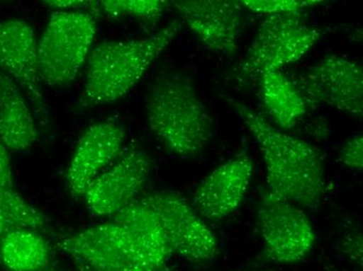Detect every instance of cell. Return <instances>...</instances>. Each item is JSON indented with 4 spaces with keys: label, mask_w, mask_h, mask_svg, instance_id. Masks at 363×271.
Wrapping results in <instances>:
<instances>
[{
    "label": "cell",
    "mask_w": 363,
    "mask_h": 271,
    "mask_svg": "<svg viewBox=\"0 0 363 271\" xmlns=\"http://www.w3.org/2000/svg\"><path fill=\"white\" fill-rule=\"evenodd\" d=\"M232 105L256 139L267 167L269 194L300 208L320 206L325 190V169L318 151L309 143L274 129L243 103Z\"/></svg>",
    "instance_id": "obj_1"
},
{
    "label": "cell",
    "mask_w": 363,
    "mask_h": 271,
    "mask_svg": "<svg viewBox=\"0 0 363 271\" xmlns=\"http://www.w3.org/2000/svg\"><path fill=\"white\" fill-rule=\"evenodd\" d=\"M148 127L174 155H200L213 135V119L191 79L182 74H164L152 83L146 101Z\"/></svg>",
    "instance_id": "obj_2"
},
{
    "label": "cell",
    "mask_w": 363,
    "mask_h": 271,
    "mask_svg": "<svg viewBox=\"0 0 363 271\" xmlns=\"http://www.w3.org/2000/svg\"><path fill=\"white\" fill-rule=\"evenodd\" d=\"M181 28V22L174 20L148 38L103 41L95 46L87 59L82 107L107 105L123 98L143 79Z\"/></svg>",
    "instance_id": "obj_3"
},
{
    "label": "cell",
    "mask_w": 363,
    "mask_h": 271,
    "mask_svg": "<svg viewBox=\"0 0 363 271\" xmlns=\"http://www.w3.org/2000/svg\"><path fill=\"white\" fill-rule=\"evenodd\" d=\"M96 33L93 13L55 11L38 43V69L41 83L66 87L88 59Z\"/></svg>",
    "instance_id": "obj_4"
},
{
    "label": "cell",
    "mask_w": 363,
    "mask_h": 271,
    "mask_svg": "<svg viewBox=\"0 0 363 271\" xmlns=\"http://www.w3.org/2000/svg\"><path fill=\"white\" fill-rule=\"evenodd\" d=\"M320 38V30L305 24L302 14L267 16L239 65V76L260 78L265 72L281 70L302 59Z\"/></svg>",
    "instance_id": "obj_5"
},
{
    "label": "cell",
    "mask_w": 363,
    "mask_h": 271,
    "mask_svg": "<svg viewBox=\"0 0 363 271\" xmlns=\"http://www.w3.org/2000/svg\"><path fill=\"white\" fill-rule=\"evenodd\" d=\"M140 200L156 213L172 255L198 264L216 259L218 242L216 233L183 195L159 190Z\"/></svg>",
    "instance_id": "obj_6"
},
{
    "label": "cell",
    "mask_w": 363,
    "mask_h": 271,
    "mask_svg": "<svg viewBox=\"0 0 363 271\" xmlns=\"http://www.w3.org/2000/svg\"><path fill=\"white\" fill-rule=\"evenodd\" d=\"M257 226L267 259L278 264L302 261L313 250L316 233L302 208L272 197L262 196L257 210Z\"/></svg>",
    "instance_id": "obj_7"
},
{
    "label": "cell",
    "mask_w": 363,
    "mask_h": 271,
    "mask_svg": "<svg viewBox=\"0 0 363 271\" xmlns=\"http://www.w3.org/2000/svg\"><path fill=\"white\" fill-rule=\"evenodd\" d=\"M57 246L72 255L83 270L125 266L155 268L130 233L114 221L91 226L69 237L62 238Z\"/></svg>",
    "instance_id": "obj_8"
},
{
    "label": "cell",
    "mask_w": 363,
    "mask_h": 271,
    "mask_svg": "<svg viewBox=\"0 0 363 271\" xmlns=\"http://www.w3.org/2000/svg\"><path fill=\"white\" fill-rule=\"evenodd\" d=\"M307 103H324L351 116L363 113V70L352 59L327 57L310 68L296 85Z\"/></svg>",
    "instance_id": "obj_9"
},
{
    "label": "cell",
    "mask_w": 363,
    "mask_h": 271,
    "mask_svg": "<svg viewBox=\"0 0 363 271\" xmlns=\"http://www.w3.org/2000/svg\"><path fill=\"white\" fill-rule=\"evenodd\" d=\"M150 162L138 147L128 149L90 185L84 197L96 216H113L136 200L147 180Z\"/></svg>",
    "instance_id": "obj_10"
},
{
    "label": "cell",
    "mask_w": 363,
    "mask_h": 271,
    "mask_svg": "<svg viewBox=\"0 0 363 271\" xmlns=\"http://www.w3.org/2000/svg\"><path fill=\"white\" fill-rule=\"evenodd\" d=\"M253 171L251 156L245 151H240L201 180L194 194L192 206L205 219H225L243 202Z\"/></svg>",
    "instance_id": "obj_11"
},
{
    "label": "cell",
    "mask_w": 363,
    "mask_h": 271,
    "mask_svg": "<svg viewBox=\"0 0 363 271\" xmlns=\"http://www.w3.org/2000/svg\"><path fill=\"white\" fill-rule=\"evenodd\" d=\"M188 28L208 50L235 54L241 30V4L230 0H181L174 2Z\"/></svg>",
    "instance_id": "obj_12"
},
{
    "label": "cell",
    "mask_w": 363,
    "mask_h": 271,
    "mask_svg": "<svg viewBox=\"0 0 363 271\" xmlns=\"http://www.w3.org/2000/svg\"><path fill=\"white\" fill-rule=\"evenodd\" d=\"M125 129L114 119L95 123L79 138L67 171L73 196H84L93 180L121 154Z\"/></svg>",
    "instance_id": "obj_13"
},
{
    "label": "cell",
    "mask_w": 363,
    "mask_h": 271,
    "mask_svg": "<svg viewBox=\"0 0 363 271\" xmlns=\"http://www.w3.org/2000/svg\"><path fill=\"white\" fill-rule=\"evenodd\" d=\"M0 70L19 83L38 112L46 116L38 69L36 35L23 20L0 21Z\"/></svg>",
    "instance_id": "obj_14"
},
{
    "label": "cell",
    "mask_w": 363,
    "mask_h": 271,
    "mask_svg": "<svg viewBox=\"0 0 363 271\" xmlns=\"http://www.w3.org/2000/svg\"><path fill=\"white\" fill-rule=\"evenodd\" d=\"M34 118L20 88L0 70V141L13 151L30 149L37 140Z\"/></svg>",
    "instance_id": "obj_15"
},
{
    "label": "cell",
    "mask_w": 363,
    "mask_h": 271,
    "mask_svg": "<svg viewBox=\"0 0 363 271\" xmlns=\"http://www.w3.org/2000/svg\"><path fill=\"white\" fill-rule=\"evenodd\" d=\"M112 221L130 233L155 268H166V262L172 255V250L156 213L140 198L133 200L125 208L113 215Z\"/></svg>",
    "instance_id": "obj_16"
},
{
    "label": "cell",
    "mask_w": 363,
    "mask_h": 271,
    "mask_svg": "<svg viewBox=\"0 0 363 271\" xmlns=\"http://www.w3.org/2000/svg\"><path fill=\"white\" fill-rule=\"evenodd\" d=\"M263 107L282 129H291L304 117L308 103L296 85L281 70L260 76Z\"/></svg>",
    "instance_id": "obj_17"
},
{
    "label": "cell",
    "mask_w": 363,
    "mask_h": 271,
    "mask_svg": "<svg viewBox=\"0 0 363 271\" xmlns=\"http://www.w3.org/2000/svg\"><path fill=\"white\" fill-rule=\"evenodd\" d=\"M0 261L11 271H38L52 262L50 246L35 231H12L0 241Z\"/></svg>",
    "instance_id": "obj_18"
},
{
    "label": "cell",
    "mask_w": 363,
    "mask_h": 271,
    "mask_svg": "<svg viewBox=\"0 0 363 271\" xmlns=\"http://www.w3.org/2000/svg\"><path fill=\"white\" fill-rule=\"evenodd\" d=\"M0 213L17 230L26 229L40 233L50 232L48 216L26 202L16 190L0 187Z\"/></svg>",
    "instance_id": "obj_19"
},
{
    "label": "cell",
    "mask_w": 363,
    "mask_h": 271,
    "mask_svg": "<svg viewBox=\"0 0 363 271\" xmlns=\"http://www.w3.org/2000/svg\"><path fill=\"white\" fill-rule=\"evenodd\" d=\"M168 6L163 0H107L101 8L111 17L130 16L143 21L156 22Z\"/></svg>",
    "instance_id": "obj_20"
},
{
    "label": "cell",
    "mask_w": 363,
    "mask_h": 271,
    "mask_svg": "<svg viewBox=\"0 0 363 271\" xmlns=\"http://www.w3.org/2000/svg\"><path fill=\"white\" fill-rule=\"evenodd\" d=\"M240 4L252 12L267 16L280 14H301L309 6H315L322 1L312 0H242Z\"/></svg>",
    "instance_id": "obj_21"
},
{
    "label": "cell",
    "mask_w": 363,
    "mask_h": 271,
    "mask_svg": "<svg viewBox=\"0 0 363 271\" xmlns=\"http://www.w3.org/2000/svg\"><path fill=\"white\" fill-rule=\"evenodd\" d=\"M340 162L352 171L363 169V136L362 134L352 137L344 145L340 153Z\"/></svg>",
    "instance_id": "obj_22"
},
{
    "label": "cell",
    "mask_w": 363,
    "mask_h": 271,
    "mask_svg": "<svg viewBox=\"0 0 363 271\" xmlns=\"http://www.w3.org/2000/svg\"><path fill=\"white\" fill-rule=\"evenodd\" d=\"M48 8L57 11L83 10L89 8L92 13H99L101 11V1H89V0H48L43 1Z\"/></svg>",
    "instance_id": "obj_23"
},
{
    "label": "cell",
    "mask_w": 363,
    "mask_h": 271,
    "mask_svg": "<svg viewBox=\"0 0 363 271\" xmlns=\"http://www.w3.org/2000/svg\"><path fill=\"white\" fill-rule=\"evenodd\" d=\"M342 250L350 261L362 266V236L359 233L347 235L342 241Z\"/></svg>",
    "instance_id": "obj_24"
},
{
    "label": "cell",
    "mask_w": 363,
    "mask_h": 271,
    "mask_svg": "<svg viewBox=\"0 0 363 271\" xmlns=\"http://www.w3.org/2000/svg\"><path fill=\"white\" fill-rule=\"evenodd\" d=\"M0 187L15 190L12 164L9 149L0 141Z\"/></svg>",
    "instance_id": "obj_25"
},
{
    "label": "cell",
    "mask_w": 363,
    "mask_h": 271,
    "mask_svg": "<svg viewBox=\"0 0 363 271\" xmlns=\"http://www.w3.org/2000/svg\"><path fill=\"white\" fill-rule=\"evenodd\" d=\"M84 271H168L167 268L155 270V268L143 267V266H125L116 268H99V270H83Z\"/></svg>",
    "instance_id": "obj_26"
},
{
    "label": "cell",
    "mask_w": 363,
    "mask_h": 271,
    "mask_svg": "<svg viewBox=\"0 0 363 271\" xmlns=\"http://www.w3.org/2000/svg\"><path fill=\"white\" fill-rule=\"evenodd\" d=\"M15 230H17V229L15 228L13 224H11L9 220L0 213V241H1L2 238H4L6 233Z\"/></svg>",
    "instance_id": "obj_27"
},
{
    "label": "cell",
    "mask_w": 363,
    "mask_h": 271,
    "mask_svg": "<svg viewBox=\"0 0 363 271\" xmlns=\"http://www.w3.org/2000/svg\"><path fill=\"white\" fill-rule=\"evenodd\" d=\"M38 271H72L69 268L64 267V266L60 265V264L54 263V262H50L48 265H46L45 267L41 268V270Z\"/></svg>",
    "instance_id": "obj_28"
}]
</instances>
